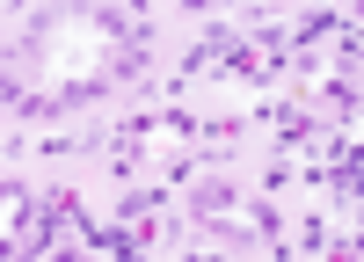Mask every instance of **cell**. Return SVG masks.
I'll return each instance as SVG.
<instances>
[{"instance_id": "2", "label": "cell", "mask_w": 364, "mask_h": 262, "mask_svg": "<svg viewBox=\"0 0 364 262\" xmlns=\"http://www.w3.org/2000/svg\"><path fill=\"white\" fill-rule=\"evenodd\" d=\"M66 262H87V255H66Z\"/></svg>"}, {"instance_id": "1", "label": "cell", "mask_w": 364, "mask_h": 262, "mask_svg": "<svg viewBox=\"0 0 364 262\" xmlns=\"http://www.w3.org/2000/svg\"><path fill=\"white\" fill-rule=\"evenodd\" d=\"M182 153H190V116H175V109L132 116V124L117 131V168H124V175H146V182L182 175Z\"/></svg>"}]
</instances>
